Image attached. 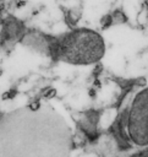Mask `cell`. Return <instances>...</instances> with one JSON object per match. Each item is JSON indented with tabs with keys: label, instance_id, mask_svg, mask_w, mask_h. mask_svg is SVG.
<instances>
[{
	"label": "cell",
	"instance_id": "6da1fadb",
	"mask_svg": "<svg viewBox=\"0 0 148 157\" xmlns=\"http://www.w3.org/2000/svg\"><path fill=\"white\" fill-rule=\"evenodd\" d=\"M105 49V40L99 32L80 27L55 37L53 58L70 65L88 66L99 63Z\"/></svg>",
	"mask_w": 148,
	"mask_h": 157
},
{
	"label": "cell",
	"instance_id": "7a4b0ae2",
	"mask_svg": "<svg viewBox=\"0 0 148 157\" xmlns=\"http://www.w3.org/2000/svg\"><path fill=\"white\" fill-rule=\"evenodd\" d=\"M124 113L130 144L141 150L148 148V87L135 94Z\"/></svg>",
	"mask_w": 148,
	"mask_h": 157
},
{
	"label": "cell",
	"instance_id": "3957f363",
	"mask_svg": "<svg viewBox=\"0 0 148 157\" xmlns=\"http://www.w3.org/2000/svg\"><path fill=\"white\" fill-rule=\"evenodd\" d=\"M26 29L21 21L13 17H9L1 28L0 32V43L4 47H12L17 42H21Z\"/></svg>",
	"mask_w": 148,
	"mask_h": 157
}]
</instances>
